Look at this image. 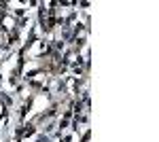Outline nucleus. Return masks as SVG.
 Here are the masks:
<instances>
[{
	"label": "nucleus",
	"mask_w": 159,
	"mask_h": 142,
	"mask_svg": "<svg viewBox=\"0 0 159 142\" xmlns=\"http://www.w3.org/2000/svg\"><path fill=\"white\" fill-rule=\"evenodd\" d=\"M38 142H49V140L47 138H38Z\"/></svg>",
	"instance_id": "obj_1"
}]
</instances>
